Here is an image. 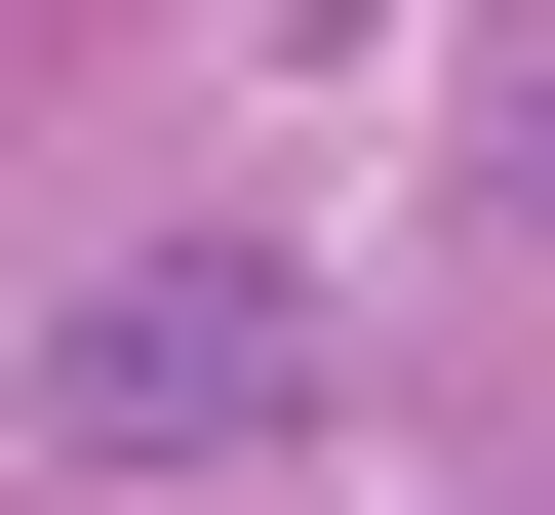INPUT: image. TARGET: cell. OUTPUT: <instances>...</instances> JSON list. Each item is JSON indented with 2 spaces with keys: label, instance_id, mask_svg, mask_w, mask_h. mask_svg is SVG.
Masks as SVG:
<instances>
[{
  "label": "cell",
  "instance_id": "2",
  "mask_svg": "<svg viewBox=\"0 0 555 515\" xmlns=\"http://www.w3.org/2000/svg\"><path fill=\"white\" fill-rule=\"evenodd\" d=\"M476 239L555 278V40H516V80H476Z\"/></svg>",
  "mask_w": 555,
  "mask_h": 515
},
{
  "label": "cell",
  "instance_id": "1",
  "mask_svg": "<svg viewBox=\"0 0 555 515\" xmlns=\"http://www.w3.org/2000/svg\"><path fill=\"white\" fill-rule=\"evenodd\" d=\"M318 397H358V278L238 239V198H198V239H80L40 318H0V436H40V476H119V515H159V476H278Z\"/></svg>",
  "mask_w": 555,
  "mask_h": 515
}]
</instances>
